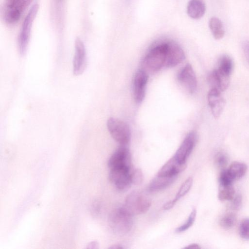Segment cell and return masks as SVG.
Wrapping results in <instances>:
<instances>
[{
  "label": "cell",
  "mask_w": 249,
  "mask_h": 249,
  "mask_svg": "<svg viewBox=\"0 0 249 249\" xmlns=\"http://www.w3.org/2000/svg\"><path fill=\"white\" fill-rule=\"evenodd\" d=\"M168 49V42L156 46L144 58L142 65L146 72H155L164 66Z\"/></svg>",
  "instance_id": "1"
},
{
  "label": "cell",
  "mask_w": 249,
  "mask_h": 249,
  "mask_svg": "<svg viewBox=\"0 0 249 249\" xmlns=\"http://www.w3.org/2000/svg\"><path fill=\"white\" fill-rule=\"evenodd\" d=\"M109 224L113 231L118 235L128 233L133 227V216L123 206L115 209L109 217Z\"/></svg>",
  "instance_id": "2"
},
{
  "label": "cell",
  "mask_w": 249,
  "mask_h": 249,
  "mask_svg": "<svg viewBox=\"0 0 249 249\" xmlns=\"http://www.w3.org/2000/svg\"><path fill=\"white\" fill-rule=\"evenodd\" d=\"M151 205V199L138 191H133L125 199L124 208L132 216L146 213Z\"/></svg>",
  "instance_id": "3"
},
{
  "label": "cell",
  "mask_w": 249,
  "mask_h": 249,
  "mask_svg": "<svg viewBox=\"0 0 249 249\" xmlns=\"http://www.w3.org/2000/svg\"><path fill=\"white\" fill-rule=\"evenodd\" d=\"M38 10V5L37 3L34 4L28 11L23 21L18 40V49L21 55H23L26 53L30 40L33 23Z\"/></svg>",
  "instance_id": "4"
},
{
  "label": "cell",
  "mask_w": 249,
  "mask_h": 249,
  "mask_svg": "<svg viewBox=\"0 0 249 249\" xmlns=\"http://www.w3.org/2000/svg\"><path fill=\"white\" fill-rule=\"evenodd\" d=\"M107 127L113 139L121 145H126L129 143L131 131L129 125L125 122L111 117L107 121Z\"/></svg>",
  "instance_id": "5"
},
{
  "label": "cell",
  "mask_w": 249,
  "mask_h": 249,
  "mask_svg": "<svg viewBox=\"0 0 249 249\" xmlns=\"http://www.w3.org/2000/svg\"><path fill=\"white\" fill-rule=\"evenodd\" d=\"M23 0H5L2 8V16L6 23H17L26 9Z\"/></svg>",
  "instance_id": "6"
},
{
  "label": "cell",
  "mask_w": 249,
  "mask_h": 249,
  "mask_svg": "<svg viewBox=\"0 0 249 249\" xmlns=\"http://www.w3.org/2000/svg\"><path fill=\"white\" fill-rule=\"evenodd\" d=\"M110 170L131 169V156L129 149L125 145L120 146L111 156L108 161Z\"/></svg>",
  "instance_id": "7"
},
{
  "label": "cell",
  "mask_w": 249,
  "mask_h": 249,
  "mask_svg": "<svg viewBox=\"0 0 249 249\" xmlns=\"http://www.w3.org/2000/svg\"><path fill=\"white\" fill-rule=\"evenodd\" d=\"M131 174L130 169H111L110 170L109 178L118 190L124 191L132 184Z\"/></svg>",
  "instance_id": "8"
},
{
  "label": "cell",
  "mask_w": 249,
  "mask_h": 249,
  "mask_svg": "<svg viewBox=\"0 0 249 249\" xmlns=\"http://www.w3.org/2000/svg\"><path fill=\"white\" fill-rule=\"evenodd\" d=\"M197 134L195 131L187 134L174 157L179 162L185 163L193 150L197 141Z\"/></svg>",
  "instance_id": "9"
},
{
  "label": "cell",
  "mask_w": 249,
  "mask_h": 249,
  "mask_svg": "<svg viewBox=\"0 0 249 249\" xmlns=\"http://www.w3.org/2000/svg\"><path fill=\"white\" fill-rule=\"evenodd\" d=\"M87 65L86 52L83 41L77 37L75 41V51L73 60V73L75 75L81 74Z\"/></svg>",
  "instance_id": "10"
},
{
  "label": "cell",
  "mask_w": 249,
  "mask_h": 249,
  "mask_svg": "<svg viewBox=\"0 0 249 249\" xmlns=\"http://www.w3.org/2000/svg\"><path fill=\"white\" fill-rule=\"evenodd\" d=\"M148 79L147 73L143 69L138 70L135 73L133 83L134 98L138 104L143 100Z\"/></svg>",
  "instance_id": "11"
},
{
  "label": "cell",
  "mask_w": 249,
  "mask_h": 249,
  "mask_svg": "<svg viewBox=\"0 0 249 249\" xmlns=\"http://www.w3.org/2000/svg\"><path fill=\"white\" fill-rule=\"evenodd\" d=\"M177 79L179 83L190 93H193L197 87V80L192 66L187 64L178 73Z\"/></svg>",
  "instance_id": "12"
},
{
  "label": "cell",
  "mask_w": 249,
  "mask_h": 249,
  "mask_svg": "<svg viewBox=\"0 0 249 249\" xmlns=\"http://www.w3.org/2000/svg\"><path fill=\"white\" fill-rule=\"evenodd\" d=\"M185 54L182 48L176 43L168 42V49L164 67H174L185 59Z\"/></svg>",
  "instance_id": "13"
},
{
  "label": "cell",
  "mask_w": 249,
  "mask_h": 249,
  "mask_svg": "<svg viewBox=\"0 0 249 249\" xmlns=\"http://www.w3.org/2000/svg\"><path fill=\"white\" fill-rule=\"evenodd\" d=\"M219 90L211 88L208 94V101L212 113L215 118H218L225 107L226 101Z\"/></svg>",
  "instance_id": "14"
},
{
  "label": "cell",
  "mask_w": 249,
  "mask_h": 249,
  "mask_svg": "<svg viewBox=\"0 0 249 249\" xmlns=\"http://www.w3.org/2000/svg\"><path fill=\"white\" fill-rule=\"evenodd\" d=\"M186 167V162H180L173 156L162 166L157 175L166 176H178L179 173L184 170Z\"/></svg>",
  "instance_id": "15"
},
{
  "label": "cell",
  "mask_w": 249,
  "mask_h": 249,
  "mask_svg": "<svg viewBox=\"0 0 249 249\" xmlns=\"http://www.w3.org/2000/svg\"><path fill=\"white\" fill-rule=\"evenodd\" d=\"M177 176H166L157 175L149 183L148 190L150 192L160 191L171 185L176 179Z\"/></svg>",
  "instance_id": "16"
},
{
  "label": "cell",
  "mask_w": 249,
  "mask_h": 249,
  "mask_svg": "<svg viewBox=\"0 0 249 249\" xmlns=\"http://www.w3.org/2000/svg\"><path fill=\"white\" fill-rule=\"evenodd\" d=\"M206 4L204 0H190L187 6L188 15L193 19H199L205 13Z\"/></svg>",
  "instance_id": "17"
},
{
  "label": "cell",
  "mask_w": 249,
  "mask_h": 249,
  "mask_svg": "<svg viewBox=\"0 0 249 249\" xmlns=\"http://www.w3.org/2000/svg\"><path fill=\"white\" fill-rule=\"evenodd\" d=\"M208 81L212 88L216 89L222 92L228 87L230 77L221 75L214 69L208 75Z\"/></svg>",
  "instance_id": "18"
},
{
  "label": "cell",
  "mask_w": 249,
  "mask_h": 249,
  "mask_svg": "<svg viewBox=\"0 0 249 249\" xmlns=\"http://www.w3.org/2000/svg\"><path fill=\"white\" fill-rule=\"evenodd\" d=\"M233 68L232 58L228 54L222 55L218 60L217 72L221 75L230 77Z\"/></svg>",
  "instance_id": "19"
},
{
  "label": "cell",
  "mask_w": 249,
  "mask_h": 249,
  "mask_svg": "<svg viewBox=\"0 0 249 249\" xmlns=\"http://www.w3.org/2000/svg\"><path fill=\"white\" fill-rule=\"evenodd\" d=\"M210 31L215 39H220L225 35V30L221 20L218 18L213 17L209 21Z\"/></svg>",
  "instance_id": "20"
},
{
  "label": "cell",
  "mask_w": 249,
  "mask_h": 249,
  "mask_svg": "<svg viewBox=\"0 0 249 249\" xmlns=\"http://www.w3.org/2000/svg\"><path fill=\"white\" fill-rule=\"evenodd\" d=\"M247 169V165L239 161L232 162L228 168L234 180L242 178L245 175Z\"/></svg>",
  "instance_id": "21"
},
{
  "label": "cell",
  "mask_w": 249,
  "mask_h": 249,
  "mask_svg": "<svg viewBox=\"0 0 249 249\" xmlns=\"http://www.w3.org/2000/svg\"><path fill=\"white\" fill-rule=\"evenodd\" d=\"M235 196V190L232 184H219L218 197L221 201L231 200Z\"/></svg>",
  "instance_id": "22"
},
{
  "label": "cell",
  "mask_w": 249,
  "mask_h": 249,
  "mask_svg": "<svg viewBox=\"0 0 249 249\" xmlns=\"http://www.w3.org/2000/svg\"><path fill=\"white\" fill-rule=\"evenodd\" d=\"M237 220L236 214L232 212H229L223 215L220 218L219 224L225 229H230L233 227Z\"/></svg>",
  "instance_id": "23"
},
{
  "label": "cell",
  "mask_w": 249,
  "mask_h": 249,
  "mask_svg": "<svg viewBox=\"0 0 249 249\" xmlns=\"http://www.w3.org/2000/svg\"><path fill=\"white\" fill-rule=\"evenodd\" d=\"M193 182L192 177H189L181 185L178 192L174 199L173 201L176 202L181 197L184 196L190 190Z\"/></svg>",
  "instance_id": "24"
},
{
  "label": "cell",
  "mask_w": 249,
  "mask_h": 249,
  "mask_svg": "<svg viewBox=\"0 0 249 249\" xmlns=\"http://www.w3.org/2000/svg\"><path fill=\"white\" fill-rule=\"evenodd\" d=\"M196 215V209H193L185 222L177 228L176 229V232L178 233L182 232L192 227L195 222Z\"/></svg>",
  "instance_id": "25"
},
{
  "label": "cell",
  "mask_w": 249,
  "mask_h": 249,
  "mask_svg": "<svg viewBox=\"0 0 249 249\" xmlns=\"http://www.w3.org/2000/svg\"><path fill=\"white\" fill-rule=\"evenodd\" d=\"M239 233L243 239L249 240V218H245L241 222L239 228Z\"/></svg>",
  "instance_id": "26"
},
{
  "label": "cell",
  "mask_w": 249,
  "mask_h": 249,
  "mask_svg": "<svg viewBox=\"0 0 249 249\" xmlns=\"http://www.w3.org/2000/svg\"><path fill=\"white\" fill-rule=\"evenodd\" d=\"M234 179L231 175L228 169H223L221 171L219 178V184L221 185H230L232 184L234 181Z\"/></svg>",
  "instance_id": "27"
},
{
  "label": "cell",
  "mask_w": 249,
  "mask_h": 249,
  "mask_svg": "<svg viewBox=\"0 0 249 249\" xmlns=\"http://www.w3.org/2000/svg\"><path fill=\"white\" fill-rule=\"evenodd\" d=\"M228 157L224 152H218L214 157L215 163L217 166L220 168H224L228 164Z\"/></svg>",
  "instance_id": "28"
},
{
  "label": "cell",
  "mask_w": 249,
  "mask_h": 249,
  "mask_svg": "<svg viewBox=\"0 0 249 249\" xmlns=\"http://www.w3.org/2000/svg\"><path fill=\"white\" fill-rule=\"evenodd\" d=\"M132 183L136 185L142 184L144 177L142 171L140 169H136L131 174Z\"/></svg>",
  "instance_id": "29"
},
{
  "label": "cell",
  "mask_w": 249,
  "mask_h": 249,
  "mask_svg": "<svg viewBox=\"0 0 249 249\" xmlns=\"http://www.w3.org/2000/svg\"><path fill=\"white\" fill-rule=\"evenodd\" d=\"M231 200L232 208L235 210H239L242 205V196L240 194H237L236 196H234L233 197Z\"/></svg>",
  "instance_id": "30"
},
{
  "label": "cell",
  "mask_w": 249,
  "mask_h": 249,
  "mask_svg": "<svg viewBox=\"0 0 249 249\" xmlns=\"http://www.w3.org/2000/svg\"><path fill=\"white\" fill-rule=\"evenodd\" d=\"M243 48L246 57L249 63V41L244 43Z\"/></svg>",
  "instance_id": "31"
},
{
  "label": "cell",
  "mask_w": 249,
  "mask_h": 249,
  "mask_svg": "<svg viewBox=\"0 0 249 249\" xmlns=\"http://www.w3.org/2000/svg\"><path fill=\"white\" fill-rule=\"evenodd\" d=\"M175 204V203L173 202V200H171L165 203L163 206V208L165 210H168L171 209Z\"/></svg>",
  "instance_id": "32"
},
{
  "label": "cell",
  "mask_w": 249,
  "mask_h": 249,
  "mask_svg": "<svg viewBox=\"0 0 249 249\" xmlns=\"http://www.w3.org/2000/svg\"><path fill=\"white\" fill-rule=\"evenodd\" d=\"M200 247L197 244H192L184 247V249H198Z\"/></svg>",
  "instance_id": "33"
},
{
  "label": "cell",
  "mask_w": 249,
  "mask_h": 249,
  "mask_svg": "<svg viewBox=\"0 0 249 249\" xmlns=\"http://www.w3.org/2000/svg\"><path fill=\"white\" fill-rule=\"evenodd\" d=\"M109 248L112 249H124V248L122 245L118 244L112 245Z\"/></svg>",
  "instance_id": "34"
},
{
  "label": "cell",
  "mask_w": 249,
  "mask_h": 249,
  "mask_svg": "<svg viewBox=\"0 0 249 249\" xmlns=\"http://www.w3.org/2000/svg\"><path fill=\"white\" fill-rule=\"evenodd\" d=\"M32 0H23L24 4L26 8L30 4Z\"/></svg>",
  "instance_id": "35"
},
{
  "label": "cell",
  "mask_w": 249,
  "mask_h": 249,
  "mask_svg": "<svg viewBox=\"0 0 249 249\" xmlns=\"http://www.w3.org/2000/svg\"></svg>",
  "instance_id": "36"
}]
</instances>
